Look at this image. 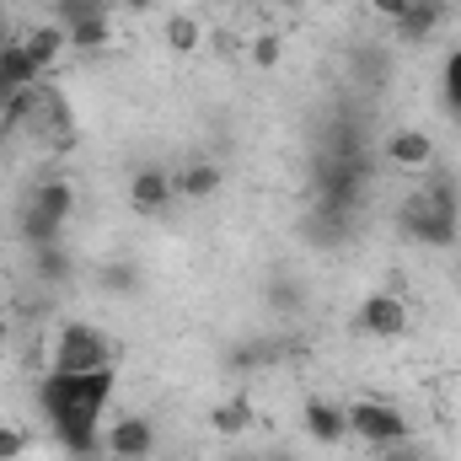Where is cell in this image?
Here are the masks:
<instances>
[{"label":"cell","mask_w":461,"mask_h":461,"mask_svg":"<svg viewBox=\"0 0 461 461\" xmlns=\"http://www.w3.org/2000/svg\"><path fill=\"white\" fill-rule=\"evenodd\" d=\"M108 397H113V365H108V370H86V375L49 370V375L38 381V408H43V419H49V435H54L70 456L97 451V429H103Z\"/></svg>","instance_id":"obj_1"},{"label":"cell","mask_w":461,"mask_h":461,"mask_svg":"<svg viewBox=\"0 0 461 461\" xmlns=\"http://www.w3.org/2000/svg\"><path fill=\"white\" fill-rule=\"evenodd\" d=\"M397 226H402L408 241H419V247H451L456 230H461L456 183L451 177H429V183L408 188L402 204H397Z\"/></svg>","instance_id":"obj_2"},{"label":"cell","mask_w":461,"mask_h":461,"mask_svg":"<svg viewBox=\"0 0 461 461\" xmlns=\"http://www.w3.org/2000/svg\"><path fill=\"white\" fill-rule=\"evenodd\" d=\"M108 365H113V339L92 322H65L49 344V370L86 375V370H108Z\"/></svg>","instance_id":"obj_3"},{"label":"cell","mask_w":461,"mask_h":461,"mask_svg":"<svg viewBox=\"0 0 461 461\" xmlns=\"http://www.w3.org/2000/svg\"><path fill=\"white\" fill-rule=\"evenodd\" d=\"M348 435H359L365 446H397V440H408V419L392 408V402H375V397H359V402H348Z\"/></svg>","instance_id":"obj_4"},{"label":"cell","mask_w":461,"mask_h":461,"mask_svg":"<svg viewBox=\"0 0 461 461\" xmlns=\"http://www.w3.org/2000/svg\"><path fill=\"white\" fill-rule=\"evenodd\" d=\"M408 322H413L408 301H402V295H386V290H381V295H365L359 312H354V328L370 333V339H402Z\"/></svg>","instance_id":"obj_5"},{"label":"cell","mask_w":461,"mask_h":461,"mask_svg":"<svg viewBox=\"0 0 461 461\" xmlns=\"http://www.w3.org/2000/svg\"><path fill=\"white\" fill-rule=\"evenodd\" d=\"M103 446H108L113 461H150V451H156V424L145 413H118L113 424H108V435H103Z\"/></svg>","instance_id":"obj_6"},{"label":"cell","mask_w":461,"mask_h":461,"mask_svg":"<svg viewBox=\"0 0 461 461\" xmlns=\"http://www.w3.org/2000/svg\"><path fill=\"white\" fill-rule=\"evenodd\" d=\"M301 424H306V435L317 446H344V435H348V413L339 402H328V397H312L301 408Z\"/></svg>","instance_id":"obj_7"},{"label":"cell","mask_w":461,"mask_h":461,"mask_svg":"<svg viewBox=\"0 0 461 461\" xmlns=\"http://www.w3.org/2000/svg\"><path fill=\"white\" fill-rule=\"evenodd\" d=\"M172 199H177V194H172V172L145 167V172H134V177H129V204H134L140 215H161Z\"/></svg>","instance_id":"obj_8"},{"label":"cell","mask_w":461,"mask_h":461,"mask_svg":"<svg viewBox=\"0 0 461 461\" xmlns=\"http://www.w3.org/2000/svg\"><path fill=\"white\" fill-rule=\"evenodd\" d=\"M221 183H226V172H221L215 161H188L183 172H172V194H177V199H194V204H199V199H215Z\"/></svg>","instance_id":"obj_9"},{"label":"cell","mask_w":461,"mask_h":461,"mask_svg":"<svg viewBox=\"0 0 461 461\" xmlns=\"http://www.w3.org/2000/svg\"><path fill=\"white\" fill-rule=\"evenodd\" d=\"M16 38H22V49H27V54L38 59V70H49V65H54V59L65 54V49H70V38H65V27H59V22L27 27V32H16Z\"/></svg>","instance_id":"obj_10"},{"label":"cell","mask_w":461,"mask_h":461,"mask_svg":"<svg viewBox=\"0 0 461 461\" xmlns=\"http://www.w3.org/2000/svg\"><path fill=\"white\" fill-rule=\"evenodd\" d=\"M386 156H392L397 167H429V161H435V140H429L424 129H397V134L386 140Z\"/></svg>","instance_id":"obj_11"},{"label":"cell","mask_w":461,"mask_h":461,"mask_svg":"<svg viewBox=\"0 0 461 461\" xmlns=\"http://www.w3.org/2000/svg\"><path fill=\"white\" fill-rule=\"evenodd\" d=\"M27 204H32V210H43L49 221H59V226H65V221L76 215V188H70L65 177H49V183H38V188H32V199H27Z\"/></svg>","instance_id":"obj_12"},{"label":"cell","mask_w":461,"mask_h":461,"mask_svg":"<svg viewBox=\"0 0 461 461\" xmlns=\"http://www.w3.org/2000/svg\"><path fill=\"white\" fill-rule=\"evenodd\" d=\"M0 76H5V81H11L16 92H22V86H38V81H43V70H38V59H32V54L22 49V38H5V43H0Z\"/></svg>","instance_id":"obj_13"},{"label":"cell","mask_w":461,"mask_h":461,"mask_svg":"<svg viewBox=\"0 0 461 461\" xmlns=\"http://www.w3.org/2000/svg\"><path fill=\"white\" fill-rule=\"evenodd\" d=\"M252 419H258V413H252V402H247V397H226V402H215V408H210V429H215V435H226V440L247 435V429H252Z\"/></svg>","instance_id":"obj_14"},{"label":"cell","mask_w":461,"mask_h":461,"mask_svg":"<svg viewBox=\"0 0 461 461\" xmlns=\"http://www.w3.org/2000/svg\"><path fill=\"white\" fill-rule=\"evenodd\" d=\"M435 27H440V5H435V0H419V5H408V11L397 16V38H402V43H424Z\"/></svg>","instance_id":"obj_15"},{"label":"cell","mask_w":461,"mask_h":461,"mask_svg":"<svg viewBox=\"0 0 461 461\" xmlns=\"http://www.w3.org/2000/svg\"><path fill=\"white\" fill-rule=\"evenodd\" d=\"M65 38H70V49L97 54V49H108V38H113V16H86V22L65 27Z\"/></svg>","instance_id":"obj_16"},{"label":"cell","mask_w":461,"mask_h":461,"mask_svg":"<svg viewBox=\"0 0 461 461\" xmlns=\"http://www.w3.org/2000/svg\"><path fill=\"white\" fill-rule=\"evenodd\" d=\"M32 268H38L43 285H65L76 263H70V252H65L59 241H43V247H32Z\"/></svg>","instance_id":"obj_17"},{"label":"cell","mask_w":461,"mask_h":461,"mask_svg":"<svg viewBox=\"0 0 461 461\" xmlns=\"http://www.w3.org/2000/svg\"><path fill=\"white\" fill-rule=\"evenodd\" d=\"M199 16H188V11H177V16H167V49L172 54H194L199 49Z\"/></svg>","instance_id":"obj_18"},{"label":"cell","mask_w":461,"mask_h":461,"mask_svg":"<svg viewBox=\"0 0 461 461\" xmlns=\"http://www.w3.org/2000/svg\"><path fill=\"white\" fill-rule=\"evenodd\" d=\"M27 451V429L22 424H0V461H16Z\"/></svg>","instance_id":"obj_19"},{"label":"cell","mask_w":461,"mask_h":461,"mask_svg":"<svg viewBox=\"0 0 461 461\" xmlns=\"http://www.w3.org/2000/svg\"><path fill=\"white\" fill-rule=\"evenodd\" d=\"M279 54H285V49H279V38H274V32H263V38L252 43V65H263V70H274V65H279Z\"/></svg>","instance_id":"obj_20"},{"label":"cell","mask_w":461,"mask_h":461,"mask_svg":"<svg viewBox=\"0 0 461 461\" xmlns=\"http://www.w3.org/2000/svg\"><path fill=\"white\" fill-rule=\"evenodd\" d=\"M446 103L461 113V49L456 54H446Z\"/></svg>","instance_id":"obj_21"},{"label":"cell","mask_w":461,"mask_h":461,"mask_svg":"<svg viewBox=\"0 0 461 461\" xmlns=\"http://www.w3.org/2000/svg\"><path fill=\"white\" fill-rule=\"evenodd\" d=\"M370 11H381V16H392V22H397V16L408 11V0H370Z\"/></svg>","instance_id":"obj_22"},{"label":"cell","mask_w":461,"mask_h":461,"mask_svg":"<svg viewBox=\"0 0 461 461\" xmlns=\"http://www.w3.org/2000/svg\"><path fill=\"white\" fill-rule=\"evenodd\" d=\"M156 0H113V11H150Z\"/></svg>","instance_id":"obj_23"},{"label":"cell","mask_w":461,"mask_h":461,"mask_svg":"<svg viewBox=\"0 0 461 461\" xmlns=\"http://www.w3.org/2000/svg\"><path fill=\"white\" fill-rule=\"evenodd\" d=\"M258 461H301V456H295V451H285V446H274L268 456H258Z\"/></svg>","instance_id":"obj_24"},{"label":"cell","mask_w":461,"mask_h":461,"mask_svg":"<svg viewBox=\"0 0 461 461\" xmlns=\"http://www.w3.org/2000/svg\"><path fill=\"white\" fill-rule=\"evenodd\" d=\"M5 339H11V317L0 312V344H5Z\"/></svg>","instance_id":"obj_25"},{"label":"cell","mask_w":461,"mask_h":461,"mask_svg":"<svg viewBox=\"0 0 461 461\" xmlns=\"http://www.w3.org/2000/svg\"><path fill=\"white\" fill-rule=\"evenodd\" d=\"M236 461H258V456H236Z\"/></svg>","instance_id":"obj_26"},{"label":"cell","mask_w":461,"mask_h":461,"mask_svg":"<svg viewBox=\"0 0 461 461\" xmlns=\"http://www.w3.org/2000/svg\"><path fill=\"white\" fill-rule=\"evenodd\" d=\"M456 285H461V263H456Z\"/></svg>","instance_id":"obj_27"},{"label":"cell","mask_w":461,"mask_h":461,"mask_svg":"<svg viewBox=\"0 0 461 461\" xmlns=\"http://www.w3.org/2000/svg\"><path fill=\"white\" fill-rule=\"evenodd\" d=\"M43 5H54V0H43Z\"/></svg>","instance_id":"obj_28"},{"label":"cell","mask_w":461,"mask_h":461,"mask_svg":"<svg viewBox=\"0 0 461 461\" xmlns=\"http://www.w3.org/2000/svg\"><path fill=\"white\" fill-rule=\"evenodd\" d=\"M0 279H5V274H0Z\"/></svg>","instance_id":"obj_29"}]
</instances>
